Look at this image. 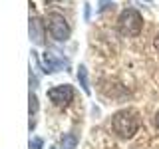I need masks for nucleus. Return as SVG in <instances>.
Masks as SVG:
<instances>
[{"label":"nucleus","instance_id":"nucleus-1","mask_svg":"<svg viewBox=\"0 0 159 149\" xmlns=\"http://www.w3.org/2000/svg\"><path fill=\"white\" fill-rule=\"evenodd\" d=\"M111 127H113V131L123 139L133 137L139 129L137 111H133V109H121V111H117L111 119Z\"/></svg>","mask_w":159,"mask_h":149},{"label":"nucleus","instance_id":"nucleus-2","mask_svg":"<svg viewBox=\"0 0 159 149\" xmlns=\"http://www.w3.org/2000/svg\"><path fill=\"white\" fill-rule=\"evenodd\" d=\"M117 26L127 36H137L143 28V18L135 8H125L117 18Z\"/></svg>","mask_w":159,"mask_h":149},{"label":"nucleus","instance_id":"nucleus-3","mask_svg":"<svg viewBox=\"0 0 159 149\" xmlns=\"http://www.w3.org/2000/svg\"><path fill=\"white\" fill-rule=\"evenodd\" d=\"M48 30H50V36L56 42H66L70 38V32H72L68 20L62 14H50L48 16Z\"/></svg>","mask_w":159,"mask_h":149},{"label":"nucleus","instance_id":"nucleus-4","mask_svg":"<svg viewBox=\"0 0 159 149\" xmlns=\"http://www.w3.org/2000/svg\"><path fill=\"white\" fill-rule=\"evenodd\" d=\"M48 97L50 102L56 107H68L70 102L74 99V88L68 86V84H62V86H54L48 89Z\"/></svg>","mask_w":159,"mask_h":149},{"label":"nucleus","instance_id":"nucleus-5","mask_svg":"<svg viewBox=\"0 0 159 149\" xmlns=\"http://www.w3.org/2000/svg\"><path fill=\"white\" fill-rule=\"evenodd\" d=\"M30 40H32L36 46L44 44V28H42V22L34 16L30 18Z\"/></svg>","mask_w":159,"mask_h":149},{"label":"nucleus","instance_id":"nucleus-6","mask_svg":"<svg viewBox=\"0 0 159 149\" xmlns=\"http://www.w3.org/2000/svg\"><path fill=\"white\" fill-rule=\"evenodd\" d=\"M62 66H64V62H62V60H58L56 56H54V54H50V52L44 54V68H46L44 72H46V74H54V72H58V70L62 68Z\"/></svg>","mask_w":159,"mask_h":149},{"label":"nucleus","instance_id":"nucleus-7","mask_svg":"<svg viewBox=\"0 0 159 149\" xmlns=\"http://www.w3.org/2000/svg\"><path fill=\"white\" fill-rule=\"evenodd\" d=\"M78 147V135L76 133H66L62 137V149H76Z\"/></svg>","mask_w":159,"mask_h":149},{"label":"nucleus","instance_id":"nucleus-8","mask_svg":"<svg viewBox=\"0 0 159 149\" xmlns=\"http://www.w3.org/2000/svg\"><path fill=\"white\" fill-rule=\"evenodd\" d=\"M78 82L80 86H82V89L86 93H89V86H88V72H86V66H80L78 68Z\"/></svg>","mask_w":159,"mask_h":149},{"label":"nucleus","instance_id":"nucleus-9","mask_svg":"<svg viewBox=\"0 0 159 149\" xmlns=\"http://www.w3.org/2000/svg\"><path fill=\"white\" fill-rule=\"evenodd\" d=\"M28 111H30V117H34V113L38 111V97L36 93L30 92V106H28Z\"/></svg>","mask_w":159,"mask_h":149},{"label":"nucleus","instance_id":"nucleus-10","mask_svg":"<svg viewBox=\"0 0 159 149\" xmlns=\"http://www.w3.org/2000/svg\"><path fill=\"white\" fill-rule=\"evenodd\" d=\"M42 145H44L42 137H32L30 139V149H42Z\"/></svg>","mask_w":159,"mask_h":149},{"label":"nucleus","instance_id":"nucleus-11","mask_svg":"<svg viewBox=\"0 0 159 149\" xmlns=\"http://www.w3.org/2000/svg\"><path fill=\"white\" fill-rule=\"evenodd\" d=\"M107 8H113V2H111V0H99V12H106V10Z\"/></svg>","mask_w":159,"mask_h":149},{"label":"nucleus","instance_id":"nucleus-12","mask_svg":"<svg viewBox=\"0 0 159 149\" xmlns=\"http://www.w3.org/2000/svg\"><path fill=\"white\" fill-rule=\"evenodd\" d=\"M153 125H155V127L159 129V109L155 111V115H153Z\"/></svg>","mask_w":159,"mask_h":149},{"label":"nucleus","instance_id":"nucleus-13","mask_svg":"<svg viewBox=\"0 0 159 149\" xmlns=\"http://www.w3.org/2000/svg\"><path fill=\"white\" fill-rule=\"evenodd\" d=\"M153 44H155V50H157V52H159V34H157V36H155V40H153Z\"/></svg>","mask_w":159,"mask_h":149},{"label":"nucleus","instance_id":"nucleus-14","mask_svg":"<svg viewBox=\"0 0 159 149\" xmlns=\"http://www.w3.org/2000/svg\"><path fill=\"white\" fill-rule=\"evenodd\" d=\"M52 149H56V147H52Z\"/></svg>","mask_w":159,"mask_h":149}]
</instances>
